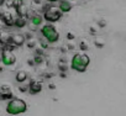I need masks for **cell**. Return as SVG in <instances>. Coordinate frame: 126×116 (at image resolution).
Listing matches in <instances>:
<instances>
[{
  "label": "cell",
  "mask_w": 126,
  "mask_h": 116,
  "mask_svg": "<svg viewBox=\"0 0 126 116\" xmlns=\"http://www.w3.org/2000/svg\"><path fill=\"white\" fill-rule=\"evenodd\" d=\"M41 35L42 37L46 40L47 43H56L59 41V32L56 30V27L52 24H47L43 25L41 27Z\"/></svg>",
  "instance_id": "obj_3"
},
{
  "label": "cell",
  "mask_w": 126,
  "mask_h": 116,
  "mask_svg": "<svg viewBox=\"0 0 126 116\" xmlns=\"http://www.w3.org/2000/svg\"><path fill=\"white\" fill-rule=\"evenodd\" d=\"M1 17H3L4 24H5V25H8V26H11V25H14V22H15V20H13V17H11V15H10L9 13L3 14V15H1Z\"/></svg>",
  "instance_id": "obj_12"
},
{
  "label": "cell",
  "mask_w": 126,
  "mask_h": 116,
  "mask_svg": "<svg viewBox=\"0 0 126 116\" xmlns=\"http://www.w3.org/2000/svg\"><path fill=\"white\" fill-rule=\"evenodd\" d=\"M42 90V84L40 82H32L30 85V93L31 94H37Z\"/></svg>",
  "instance_id": "obj_10"
},
{
  "label": "cell",
  "mask_w": 126,
  "mask_h": 116,
  "mask_svg": "<svg viewBox=\"0 0 126 116\" xmlns=\"http://www.w3.org/2000/svg\"><path fill=\"white\" fill-rule=\"evenodd\" d=\"M15 79H16L17 83H24L27 79V73L25 71H19L16 73V75H15Z\"/></svg>",
  "instance_id": "obj_11"
},
{
  "label": "cell",
  "mask_w": 126,
  "mask_h": 116,
  "mask_svg": "<svg viewBox=\"0 0 126 116\" xmlns=\"http://www.w3.org/2000/svg\"><path fill=\"white\" fill-rule=\"evenodd\" d=\"M0 62H1L5 67H11L16 63V57L13 53L11 49H3L1 51V56H0Z\"/></svg>",
  "instance_id": "obj_4"
},
{
  "label": "cell",
  "mask_w": 126,
  "mask_h": 116,
  "mask_svg": "<svg viewBox=\"0 0 126 116\" xmlns=\"http://www.w3.org/2000/svg\"><path fill=\"white\" fill-rule=\"evenodd\" d=\"M11 42H13L15 46L20 47V46H22V44L25 43V36H22V35H20V33L13 35V36H11Z\"/></svg>",
  "instance_id": "obj_8"
},
{
  "label": "cell",
  "mask_w": 126,
  "mask_h": 116,
  "mask_svg": "<svg viewBox=\"0 0 126 116\" xmlns=\"http://www.w3.org/2000/svg\"><path fill=\"white\" fill-rule=\"evenodd\" d=\"M69 1H76V0H69Z\"/></svg>",
  "instance_id": "obj_18"
},
{
  "label": "cell",
  "mask_w": 126,
  "mask_h": 116,
  "mask_svg": "<svg viewBox=\"0 0 126 116\" xmlns=\"http://www.w3.org/2000/svg\"><path fill=\"white\" fill-rule=\"evenodd\" d=\"M26 111H27V104L22 99L13 98V99H10V101L6 105V112L11 116H17Z\"/></svg>",
  "instance_id": "obj_2"
},
{
  "label": "cell",
  "mask_w": 126,
  "mask_h": 116,
  "mask_svg": "<svg viewBox=\"0 0 126 116\" xmlns=\"http://www.w3.org/2000/svg\"><path fill=\"white\" fill-rule=\"evenodd\" d=\"M47 1H49V3H58L59 0H47Z\"/></svg>",
  "instance_id": "obj_16"
},
{
  "label": "cell",
  "mask_w": 126,
  "mask_h": 116,
  "mask_svg": "<svg viewBox=\"0 0 126 116\" xmlns=\"http://www.w3.org/2000/svg\"><path fill=\"white\" fill-rule=\"evenodd\" d=\"M15 1H16V3H22L24 0H15Z\"/></svg>",
  "instance_id": "obj_17"
},
{
  "label": "cell",
  "mask_w": 126,
  "mask_h": 116,
  "mask_svg": "<svg viewBox=\"0 0 126 116\" xmlns=\"http://www.w3.org/2000/svg\"><path fill=\"white\" fill-rule=\"evenodd\" d=\"M17 14H19L20 16H24V15L26 14L25 8H24V6H19V8H17Z\"/></svg>",
  "instance_id": "obj_15"
},
{
  "label": "cell",
  "mask_w": 126,
  "mask_h": 116,
  "mask_svg": "<svg viewBox=\"0 0 126 116\" xmlns=\"http://www.w3.org/2000/svg\"><path fill=\"white\" fill-rule=\"evenodd\" d=\"M90 64V58L87 54L83 53H77L73 56L72 61H71V68L78 73H84L87 68Z\"/></svg>",
  "instance_id": "obj_1"
},
{
  "label": "cell",
  "mask_w": 126,
  "mask_h": 116,
  "mask_svg": "<svg viewBox=\"0 0 126 116\" xmlns=\"http://www.w3.org/2000/svg\"><path fill=\"white\" fill-rule=\"evenodd\" d=\"M0 99H1V100L13 99V94H11V91L9 90V88H5V87L1 88V91H0Z\"/></svg>",
  "instance_id": "obj_9"
},
{
  "label": "cell",
  "mask_w": 126,
  "mask_h": 116,
  "mask_svg": "<svg viewBox=\"0 0 126 116\" xmlns=\"http://www.w3.org/2000/svg\"><path fill=\"white\" fill-rule=\"evenodd\" d=\"M62 17V13L57 9V8H49L46 13H45V15H43V19L46 20V21H48V22H57L59 19Z\"/></svg>",
  "instance_id": "obj_5"
},
{
  "label": "cell",
  "mask_w": 126,
  "mask_h": 116,
  "mask_svg": "<svg viewBox=\"0 0 126 116\" xmlns=\"http://www.w3.org/2000/svg\"><path fill=\"white\" fill-rule=\"evenodd\" d=\"M58 10L62 14L69 13L72 10V3L69 1V0H59L58 1Z\"/></svg>",
  "instance_id": "obj_6"
},
{
  "label": "cell",
  "mask_w": 126,
  "mask_h": 116,
  "mask_svg": "<svg viewBox=\"0 0 126 116\" xmlns=\"http://www.w3.org/2000/svg\"><path fill=\"white\" fill-rule=\"evenodd\" d=\"M0 17H1V13H0Z\"/></svg>",
  "instance_id": "obj_19"
},
{
  "label": "cell",
  "mask_w": 126,
  "mask_h": 116,
  "mask_svg": "<svg viewBox=\"0 0 126 116\" xmlns=\"http://www.w3.org/2000/svg\"><path fill=\"white\" fill-rule=\"evenodd\" d=\"M43 21H45V19H43V16L40 15V14H33V15L30 17V22H31V25L35 26V27L41 26Z\"/></svg>",
  "instance_id": "obj_7"
},
{
  "label": "cell",
  "mask_w": 126,
  "mask_h": 116,
  "mask_svg": "<svg viewBox=\"0 0 126 116\" xmlns=\"http://www.w3.org/2000/svg\"><path fill=\"white\" fill-rule=\"evenodd\" d=\"M0 42L3 44H8L9 42H11V36H9L6 32H0Z\"/></svg>",
  "instance_id": "obj_13"
},
{
  "label": "cell",
  "mask_w": 126,
  "mask_h": 116,
  "mask_svg": "<svg viewBox=\"0 0 126 116\" xmlns=\"http://www.w3.org/2000/svg\"><path fill=\"white\" fill-rule=\"evenodd\" d=\"M14 25L15 26H17V27H24L25 25H26V20H24V17H17L16 20H15V22H14Z\"/></svg>",
  "instance_id": "obj_14"
}]
</instances>
